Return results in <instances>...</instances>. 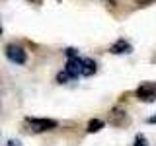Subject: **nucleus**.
I'll list each match as a JSON object with an SVG mask.
<instances>
[{
	"label": "nucleus",
	"mask_w": 156,
	"mask_h": 146,
	"mask_svg": "<svg viewBox=\"0 0 156 146\" xmlns=\"http://www.w3.org/2000/svg\"><path fill=\"white\" fill-rule=\"evenodd\" d=\"M6 146H20V142H18V140H10Z\"/></svg>",
	"instance_id": "nucleus-12"
},
{
	"label": "nucleus",
	"mask_w": 156,
	"mask_h": 146,
	"mask_svg": "<svg viewBox=\"0 0 156 146\" xmlns=\"http://www.w3.org/2000/svg\"><path fill=\"white\" fill-rule=\"evenodd\" d=\"M98 64L94 58H82V76H94Z\"/></svg>",
	"instance_id": "nucleus-6"
},
{
	"label": "nucleus",
	"mask_w": 156,
	"mask_h": 146,
	"mask_svg": "<svg viewBox=\"0 0 156 146\" xmlns=\"http://www.w3.org/2000/svg\"><path fill=\"white\" fill-rule=\"evenodd\" d=\"M104 127H105V123L101 119H90V123H88V133H92V134H94V133H100Z\"/></svg>",
	"instance_id": "nucleus-7"
},
{
	"label": "nucleus",
	"mask_w": 156,
	"mask_h": 146,
	"mask_svg": "<svg viewBox=\"0 0 156 146\" xmlns=\"http://www.w3.org/2000/svg\"><path fill=\"white\" fill-rule=\"evenodd\" d=\"M148 123H150V125H156V115H152V117H148Z\"/></svg>",
	"instance_id": "nucleus-11"
},
{
	"label": "nucleus",
	"mask_w": 156,
	"mask_h": 146,
	"mask_svg": "<svg viewBox=\"0 0 156 146\" xmlns=\"http://www.w3.org/2000/svg\"><path fill=\"white\" fill-rule=\"evenodd\" d=\"M68 80H72V78H70V74H68V72L66 70H62L61 72V74H58L57 76V82H58V84H66V82Z\"/></svg>",
	"instance_id": "nucleus-8"
},
{
	"label": "nucleus",
	"mask_w": 156,
	"mask_h": 146,
	"mask_svg": "<svg viewBox=\"0 0 156 146\" xmlns=\"http://www.w3.org/2000/svg\"><path fill=\"white\" fill-rule=\"evenodd\" d=\"M136 97H139V101H146V103H152L156 99V88L152 84H143L139 86V90H136Z\"/></svg>",
	"instance_id": "nucleus-3"
},
{
	"label": "nucleus",
	"mask_w": 156,
	"mask_h": 146,
	"mask_svg": "<svg viewBox=\"0 0 156 146\" xmlns=\"http://www.w3.org/2000/svg\"><path fill=\"white\" fill-rule=\"evenodd\" d=\"M65 70L68 72V74H70L72 80H74V78H78V76H82V58H80V57H72V58H68Z\"/></svg>",
	"instance_id": "nucleus-4"
},
{
	"label": "nucleus",
	"mask_w": 156,
	"mask_h": 146,
	"mask_svg": "<svg viewBox=\"0 0 156 146\" xmlns=\"http://www.w3.org/2000/svg\"><path fill=\"white\" fill-rule=\"evenodd\" d=\"M0 35H2V29H0Z\"/></svg>",
	"instance_id": "nucleus-13"
},
{
	"label": "nucleus",
	"mask_w": 156,
	"mask_h": 146,
	"mask_svg": "<svg viewBox=\"0 0 156 146\" xmlns=\"http://www.w3.org/2000/svg\"><path fill=\"white\" fill-rule=\"evenodd\" d=\"M136 146H146V138L143 134H136Z\"/></svg>",
	"instance_id": "nucleus-10"
},
{
	"label": "nucleus",
	"mask_w": 156,
	"mask_h": 146,
	"mask_svg": "<svg viewBox=\"0 0 156 146\" xmlns=\"http://www.w3.org/2000/svg\"><path fill=\"white\" fill-rule=\"evenodd\" d=\"M109 53H113V55H125V53H131V45L125 39H119V41H115L109 47Z\"/></svg>",
	"instance_id": "nucleus-5"
},
{
	"label": "nucleus",
	"mask_w": 156,
	"mask_h": 146,
	"mask_svg": "<svg viewBox=\"0 0 156 146\" xmlns=\"http://www.w3.org/2000/svg\"><path fill=\"white\" fill-rule=\"evenodd\" d=\"M6 57H8V61L14 62V64H26V61H27V53L23 51V47L14 45V43L6 47Z\"/></svg>",
	"instance_id": "nucleus-2"
},
{
	"label": "nucleus",
	"mask_w": 156,
	"mask_h": 146,
	"mask_svg": "<svg viewBox=\"0 0 156 146\" xmlns=\"http://www.w3.org/2000/svg\"><path fill=\"white\" fill-rule=\"evenodd\" d=\"M65 55H66L68 58H72V57H78V55H76V49H74V47H68L66 51H65Z\"/></svg>",
	"instance_id": "nucleus-9"
},
{
	"label": "nucleus",
	"mask_w": 156,
	"mask_h": 146,
	"mask_svg": "<svg viewBox=\"0 0 156 146\" xmlns=\"http://www.w3.org/2000/svg\"><path fill=\"white\" fill-rule=\"evenodd\" d=\"M27 123L33 133H47V130H53L58 125L55 119H41V117H29Z\"/></svg>",
	"instance_id": "nucleus-1"
}]
</instances>
